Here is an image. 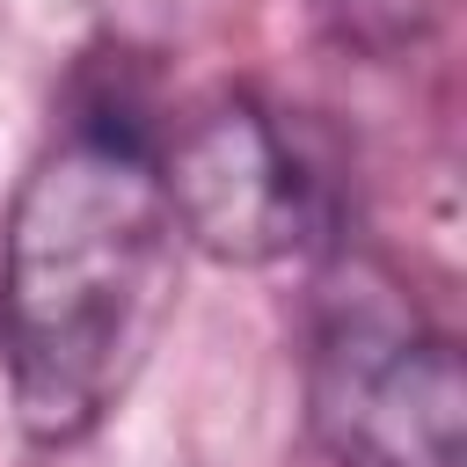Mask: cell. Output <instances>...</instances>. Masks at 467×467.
Instances as JSON below:
<instances>
[{
    "label": "cell",
    "instance_id": "6da1fadb",
    "mask_svg": "<svg viewBox=\"0 0 467 467\" xmlns=\"http://www.w3.org/2000/svg\"><path fill=\"white\" fill-rule=\"evenodd\" d=\"M175 241L139 124L88 117L29 168L0 241V358L29 438H80L124 394L161 336Z\"/></svg>",
    "mask_w": 467,
    "mask_h": 467
},
{
    "label": "cell",
    "instance_id": "7a4b0ae2",
    "mask_svg": "<svg viewBox=\"0 0 467 467\" xmlns=\"http://www.w3.org/2000/svg\"><path fill=\"white\" fill-rule=\"evenodd\" d=\"M314 438L343 467H467L460 350L387 285L328 292L306 358Z\"/></svg>",
    "mask_w": 467,
    "mask_h": 467
},
{
    "label": "cell",
    "instance_id": "3957f363",
    "mask_svg": "<svg viewBox=\"0 0 467 467\" xmlns=\"http://www.w3.org/2000/svg\"><path fill=\"white\" fill-rule=\"evenodd\" d=\"M153 168H161L175 234L219 263H285L321 248L328 234L321 175L255 102H212L175 131L168 153H153Z\"/></svg>",
    "mask_w": 467,
    "mask_h": 467
}]
</instances>
